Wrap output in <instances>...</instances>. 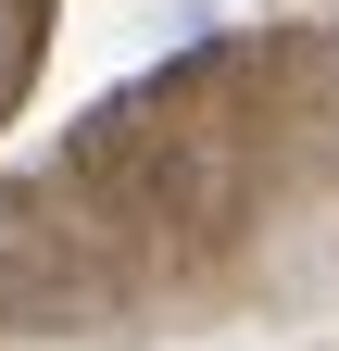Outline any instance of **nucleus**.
Here are the masks:
<instances>
[{"instance_id": "obj_1", "label": "nucleus", "mask_w": 339, "mask_h": 351, "mask_svg": "<svg viewBox=\"0 0 339 351\" xmlns=\"http://www.w3.org/2000/svg\"><path fill=\"white\" fill-rule=\"evenodd\" d=\"M0 88H13V38H0Z\"/></svg>"}]
</instances>
